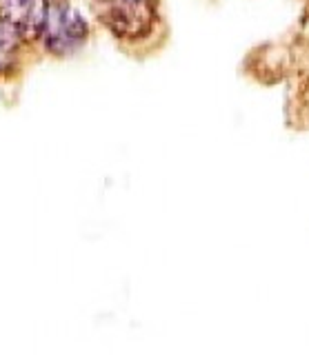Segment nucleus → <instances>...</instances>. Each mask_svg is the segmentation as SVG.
Instances as JSON below:
<instances>
[{"instance_id":"20e7f679","label":"nucleus","mask_w":309,"mask_h":355,"mask_svg":"<svg viewBox=\"0 0 309 355\" xmlns=\"http://www.w3.org/2000/svg\"><path fill=\"white\" fill-rule=\"evenodd\" d=\"M18 47H20L18 33L0 18V76L14 69L18 58Z\"/></svg>"},{"instance_id":"f03ea898","label":"nucleus","mask_w":309,"mask_h":355,"mask_svg":"<svg viewBox=\"0 0 309 355\" xmlns=\"http://www.w3.org/2000/svg\"><path fill=\"white\" fill-rule=\"evenodd\" d=\"M105 22L123 38L147 33L153 20V0H105Z\"/></svg>"},{"instance_id":"f257e3e1","label":"nucleus","mask_w":309,"mask_h":355,"mask_svg":"<svg viewBox=\"0 0 309 355\" xmlns=\"http://www.w3.org/2000/svg\"><path fill=\"white\" fill-rule=\"evenodd\" d=\"M87 36H90V27H87L85 18L76 11L67 0H53L47 9L45 27H42V42L45 49L51 55H72L78 51Z\"/></svg>"},{"instance_id":"7ed1b4c3","label":"nucleus","mask_w":309,"mask_h":355,"mask_svg":"<svg viewBox=\"0 0 309 355\" xmlns=\"http://www.w3.org/2000/svg\"><path fill=\"white\" fill-rule=\"evenodd\" d=\"M47 9V0H0V18L18 33V38L42 36Z\"/></svg>"}]
</instances>
